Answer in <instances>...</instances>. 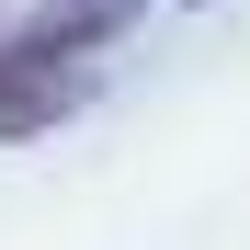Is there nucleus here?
I'll return each mask as SVG.
<instances>
[{
	"label": "nucleus",
	"instance_id": "obj_1",
	"mask_svg": "<svg viewBox=\"0 0 250 250\" xmlns=\"http://www.w3.org/2000/svg\"><path fill=\"white\" fill-rule=\"evenodd\" d=\"M148 0H34V12L12 23V46L34 57V68H57L68 80V57H91V46H114L125 23H137Z\"/></svg>",
	"mask_w": 250,
	"mask_h": 250
},
{
	"label": "nucleus",
	"instance_id": "obj_2",
	"mask_svg": "<svg viewBox=\"0 0 250 250\" xmlns=\"http://www.w3.org/2000/svg\"><path fill=\"white\" fill-rule=\"evenodd\" d=\"M68 103H80V80L34 68V57L12 46V23H0V137H34V125H57Z\"/></svg>",
	"mask_w": 250,
	"mask_h": 250
}]
</instances>
